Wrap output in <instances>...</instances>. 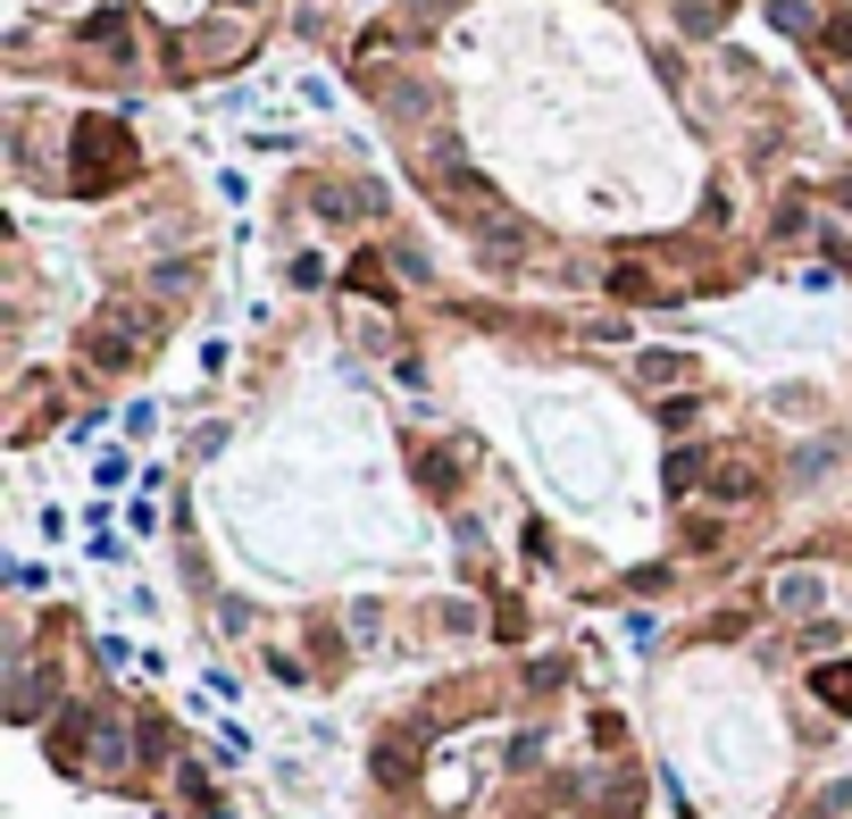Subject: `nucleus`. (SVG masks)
I'll return each instance as SVG.
<instances>
[{"label":"nucleus","mask_w":852,"mask_h":819,"mask_svg":"<svg viewBox=\"0 0 852 819\" xmlns=\"http://www.w3.org/2000/svg\"><path fill=\"white\" fill-rule=\"evenodd\" d=\"M76 159H84V185H117V176L134 168V134L109 126V117H76Z\"/></svg>","instance_id":"obj_1"},{"label":"nucleus","mask_w":852,"mask_h":819,"mask_svg":"<svg viewBox=\"0 0 852 819\" xmlns=\"http://www.w3.org/2000/svg\"><path fill=\"white\" fill-rule=\"evenodd\" d=\"M84 351H93L101 368H126L134 351H151V318H143V309H134V302H117L109 318H101L93 335H84Z\"/></svg>","instance_id":"obj_2"},{"label":"nucleus","mask_w":852,"mask_h":819,"mask_svg":"<svg viewBox=\"0 0 852 819\" xmlns=\"http://www.w3.org/2000/svg\"><path fill=\"white\" fill-rule=\"evenodd\" d=\"M811 694L828 711H852V661H828V669H811Z\"/></svg>","instance_id":"obj_3"},{"label":"nucleus","mask_w":852,"mask_h":819,"mask_svg":"<svg viewBox=\"0 0 852 819\" xmlns=\"http://www.w3.org/2000/svg\"><path fill=\"white\" fill-rule=\"evenodd\" d=\"M777 610H795V619H802V610H819V577H811V569L777 577Z\"/></svg>","instance_id":"obj_4"},{"label":"nucleus","mask_w":852,"mask_h":819,"mask_svg":"<svg viewBox=\"0 0 852 819\" xmlns=\"http://www.w3.org/2000/svg\"><path fill=\"white\" fill-rule=\"evenodd\" d=\"M677 377H685L677 351H652V360H644V385H677Z\"/></svg>","instance_id":"obj_5"},{"label":"nucleus","mask_w":852,"mask_h":819,"mask_svg":"<svg viewBox=\"0 0 852 819\" xmlns=\"http://www.w3.org/2000/svg\"><path fill=\"white\" fill-rule=\"evenodd\" d=\"M694 476H702V452H677V460H669V494H685Z\"/></svg>","instance_id":"obj_6"},{"label":"nucleus","mask_w":852,"mask_h":819,"mask_svg":"<svg viewBox=\"0 0 852 819\" xmlns=\"http://www.w3.org/2000/svg\"><path fill=\"white\" fill-rule=\"evenodd\" d=\"M711 485H719V502H744V494H753V469H719Z\"/></svg>","instance_id":"obj_7"},{"label":"nucleus","mask_w":852,"mask_h":819,"mask_svg":"<svg viewBox=\"0 0 852 819\" xmlns=\"http://www.w3.org/2000/svg\"><path fill=\"white\" fill-rule=\"evenodd\" d=\"M819 42H828V51H852V18H828V34H819Z\"/></svg>","instance_id":"obj_8"}]
</instances>
